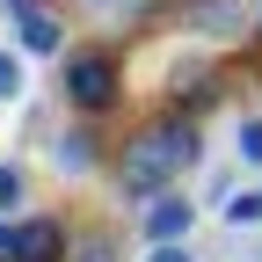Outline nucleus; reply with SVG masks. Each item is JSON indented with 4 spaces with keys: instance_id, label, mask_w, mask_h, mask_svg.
<instances>
[{
    "instance_id": "obj_9",
    "label": "nucleus",
    "mask_w": 262,
    "mask_h": 262,
    "mask_svg": "<svg viewBox=\"0 0 262 262\" xmlns=\"http://www.w3.org/2000/svg\"><path fill=\"white\" fill-rule=\"evenodd\" d=\"M66 262H117V241L110 233H80V241H66Z\"/></svg>"
},
{
    "instance_id": "obj_8",
    "label": "nucleus",
    "mask_w": 262,
    "mask_h": 262,
    "mask_svg": "<svg viewBox=\"0 0 262 262\" xmlns=\"http://www.w3.org/2000/svg\"><path fill=\"white\" fill-rule=\"evenodd\" d=\"M233 153H241V168H262V117L233 124Z\"/></svg>"
},
{
    "instance_id": "obj_1",
    "label": "nucleus",
    "mask_w": 262,
    "mask_h": 262,
    "mask_svg": "<svg viewBox=\"0 0 262 262\" xmlns=\"http://www.w3.org/2000/svg\"><path fill=\"white\" fill-rule=\"evenodd\" d=\"M189 168H204V131H196V117H175V110H160L139 131H124V146L110 153V182L131 204H146L160 189H182Z\"/></svg>"
},
{
    "instance_id": "obj_2",
    "label": "nucleus",
    "mask_w": 262,
    "mask_h": 262,
    "mask_svg": "<svg viewBox=\"0 0 262 262\" xmlns=\"http://www.w3.org/2000/svg\"><path fill=\"white\" fill-rule=\"evenodd\" d=\"M58 102L73 110L80 124L95 117H110L124 102V58L110 44H73V51H58Z\"/></svg>"
},
{
    "instance_id": "obj_11",
    "label": "nucleus",
    "mask_w": 262,
    "mask_h": 262,
    "mask_svg": "<svg viewBox=\"0 0 262 262\" xmlns=\"http://www.w3.org/2000/svg\"><path fill=\"white\" fill-rule=\"evenodd\" d=\"M22 189H29L22 168H0V219H8V204H22Z\"/></svg>"
},
{
    "instance_id": "obj_5",
    "label": "nucleus",
    "mask_w": 262,
    "mask_h": 262,
    "mask_svg": "<svg viewBox=\"0 0 262 262\" xmlns=\"http://www.w3.org/2000/svg\"><path fill=\"white\" fill-rule=\"evenodd\" d=\"M0 8H8L15 44H22L29 58H58V51H66V22L44 8V0H0Z\"/></svg>"
},
{
    "instance_id": "obj_14",
    "label": "nucleus",
    "mask_w": 262,
    "mask_h": 262,
    "mask_svg": "<svg viewBox=\"0 0 262 262\" xmlns=\"http://www.w3.org/2000/svg\"><path fill=\"white\" fill-rule=\"evenodd\" d=\"M255 262H262V255H255Z\"/></svg>"
},
{
    "instance_id": "obj_6",
    "label": "nucleus",
    "mask_w": 262,
    "mask_h": 262,
    "mask_svg": "<svg viewBox=\"0 0 262 262\" xmlns=\"http://www.w3.org/2000/svg\"><path fill=\"white\" fill-rule=\"evenodd\" d=\"M51 168H58V175H95V168H110V139H102L95 124L73 117V124L51 139Z\"/></svg>"
},
{
    "instance_id": "obj_3",
    "label": "nucleus",
    "mask_w": 262,
    "mask_h": 262,
    "mask_svg": "<svg viewBox=\"0 0 262 262\" xmlns=\"http://www.w3.org/2000/svg\"><path fill=\"white\" fill-rule=\"evenodd\" d=\"M66 226L58 219H0V262H66Z\"/></svg>"
},
{
    "instance_id": "obj_4",
    "label": "nucleus",
    "mask_w": 262,
    "mask_h": 262,
    "mask_svg": "<svg viewBox=\"0 0 262 262\" xmlns=\"http://www.w3.org/2000/svg\"><path fill=\"white\" fill-rule=\"evenodd\" d=\"M189 233H196V196H189V189H160V196L139 204V241H146V248H175V241H189Z\"/></svg>"
},
{
    "instance_id": "obj_7",
    "label": "nucleus",
    "mask_w": 262,
    "mask_h": 262,
    "mask_svg": "<svg viewBox=\"0 0 262 262\" xmlns=\"http://www.w3.org/2000/svg\"><path fill=\"white\" fill-rule=\"evenodd\" d=\"M226 226H233V233H241V226H262V189H241V196H226Z\"/></svg>"
},
{
    "instance_id": "obj_12",
    "label": "nucleus",
    "mask_w": 262,
    "mask_h": 262,
    "mask_svg": "<svg viewBox=\"0 0 262 262\" xmlns=\"http://www.w3.org/2000/svg\"><path fill=\"white\" fill-rule=\"evenodd\" d=\"M146 262H204L189 241H175V248H146Z\"/></svg>"
},
{
    "instance_id": "obj_10",
    "label": "nucleus",
    "mask_w": 262,
    "mask_h": 262,
    "mask_svg": "<svg viewBox=\"0 0 262 262\" xmlns=\"http://www.w3.org/2000/svg\"><path fill=\"white\" fill-rule=\"evenodd\" d=\"M15 95H22V58L0 51V102H15Z\"/></svg>"
},
{
    "instance_id": "obj_13",
    "label": "nucleus",
    "mask_w": 262,
    "mask_h": 262,
    "mask_svg": "<svg viewBox=\"0 0 262 262\" xmlns=\"http://www.w3.org/2000/svg\"><path fill=\"white\" fill-rule=\"evenodd\" d=\"M255 37H262V8H255Z\"/></svg>"
}]
</instances>
